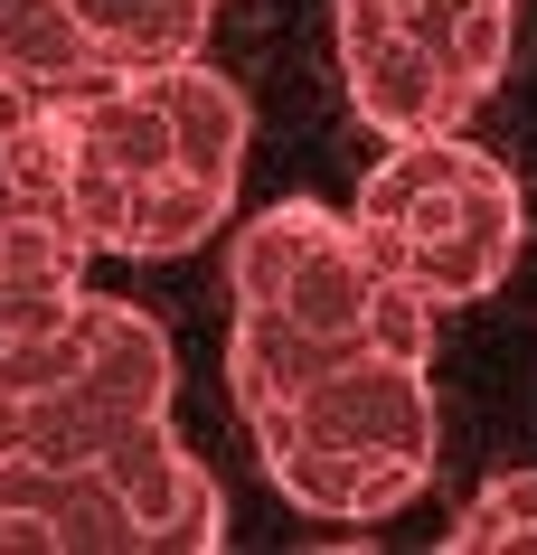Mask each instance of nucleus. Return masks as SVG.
Instances as JSON below:
<instances>
[{
  "label": "nucleus",
  "instance_id": "nucleus-2",
  "mask_svg": "<svg viewBox=\"0 0 537 555\" xmlns=\"http://www.w3.org/2000/svg\"><path fill=\"white\" fill-rule=\"evenodd\" d=\"M227 293H236V330H227V396L236 414H273L283 396L340 367L358 349H415L434 358V301L406 293L387 263L368 255L349 207L321 198H273L227 235Z\"/></svg>",
  "mask_w": 537,
  "mask_h": 555
},
{
  "label": "nucleus",
  "instance_id": "nucleus-1",
  "mask_svg": "<svg viewBox=\"0 0 537 555\" xmlns=\"http://www.w3.org/2000/svg\"><path fill=\"white\" fill-rule=\"evenodd\" d=\"M245 142H255V114H245L236 76H217L208 57L57 94L66 207L94 235V255H199L236 217Z\"/></svg>",
  "mask_w": 537,
  "mask_h": 555
},
{
  "label": "nucleus",
  "instance_id": "nucleus-6",
  "mask_svg": "<svg viewBox=\"0 0 537 555\" xmlns=\"http://www.w3.org/2000/svg\"><path fill=\"white\" fill-rule=\"evenodd\" d=\"M94 235L66 207V160H57V94L29 132L0 142V293L20 283H86Z\"/></svg>",
  "mask_w": 537,
  "mask_h": 555
},
{
  "label": "nucleus",
  "instance_id": "nucleus-7",
  "mask_svg": "<svg viewBox=\"0 0 537 555\" xmlns=\"http://www.w3.org/2000/svg\"><path fill=\"white\" fill-rule=\"evenodd\" d=\"M114 470L123 508L142 527V555H217L227 546V490H217V470L170 434V414H151L132 434L104 452Z\"/></svg>",
  "mask_w": 537,
  "mask_h": 555
},
{
  "label": "nucleus",
  "instance_id": "nucleus-5",
  "mask_svg": "<svg viewBox=\"0 0 537 555\" xmlns=\"http://www.w3.org/2000/svg\"><path fill=\"white\" fill-rule=\"evenodd\" d=\"M349 104L378 142L462 132L481 94L509 76L519 10L509 0H340L330 10Z\"/></svg>",
  "mask_w": 537,
  "mask_h": 555
},
{
  "label": "nucleus",
  "instance_id": "nucleus-11",
  "mask_svg": "<svg viewBox=\"0 0 537 555\" xmlns=\"http://www.w3.org/2000/svg\"><path fill=\"white\" fill-rule=\"evenodd\" d=\"M38 114H48V94H38V86H20V76L0 66V142H10V132H29Z\"/></svg>",
  "mask_w": 537,
  "mask_h": 555
},
{
  "label": "nucleus",
  "instance_id": "nucleus-4",
  "mask_svg": "<svg viewBox=\"0 0 537 555\" xmlns=\"http://www.w3.org/2000/svg\"><path fill=\"white\" fill-rule=\"evenodd\" d=\"M349 217L368 235V255L434 311L490 301L509 283V263H519V245H528V198H519L509 160L481 151L472 132L387 142V160L358 179Z\"/></svg>",
  "mask_w": 537,
  "mask_h": 555
},
{
  "label": "nucleus",
  "instance_id": "nucleus-9",
  "mask_svg": "<svg viewBox=\"0 0 537 555\" xmlns=\"http://www.w3.org/2000/svg\"><path fill=\"white\" fill-rule=\"evenodd\" d=\"M0 66L38 94H86L104 86V57H94L76 0H0Z\"/></svg>",
  "mask_w": 537,
  "mask_h": 555
},
{
  "label": "nucleus",
  "instance_id": "nucleus-10",
  "mask_svg": "<svg viewBox=\"0 0 537 555\" xmlns=\"http://www.w3.org/2000/svg\"><path fill=\"white\" fill-rule=\"evenodd\" d=\"M452 555H537V470H500L481 480L472 508L444 527Z\"/></svg>",
  "mask_w": 537,
  "mask_h": 555
},
{
  "label": "nucleus",
  "instance_id": "nucleus-3",
  "mask_svg": "<svg viewBox=\"0 0 537 555\" xmlns=\"http://www.w3.org/2000/svg\"><path fill=\"white\" fill-rule=\"evenodd\" d=\"M255 462L302 518L330 527H378L415 508L444 452V414H434V358L415 349H358L340 367L283 396L273 414L245 424Z\"/></svg>",
  "mask_w": 537,
  "mask_h": 555
},
{
  "label": "nucleus",
  "instance_id": "nucleus-8",
  "mask_svg": "<svg viewBox=\"0 0 537 555\" xmlns=\"http://www.w3.org/2000/svg\"><path fill=\"white\" fill-rule=\"evenodd\" d=\"M104 76H151V66H189L208 57L217 0H76Z\"/></svg>",
  "mask_w": 537,
  "mask_h": 555
}]
</instances>
